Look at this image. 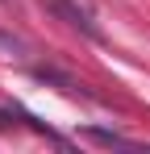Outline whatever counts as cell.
<instances>
[{
    "instance_id": "cell-1",
    "label": "cell",
    "mask_w": 150,
    "mask_h": 154,
    "mask_svg": "<svg viewBox=\"0 0 150 154\" xmlns=\"http://www.w3.org/2000/svg\"><path fill=\"white\" fill-rule=\"evenodd\" d=\"M42 8H50L58 21H67L71 29H79L83 38H92V42H100V25L92 21V13L83 8V4H75V0H42Z\"/></svg>"
},
{
    "instance_id": "cell-2",
    "label": "cell",
    "mask_w": 150,
    "mask_h": 154,
    "mask_svg": "<svg viewBox=\"0 0 150 154\" xmlns=\"http://www.w3.org/2000/svg\"><path fill=\"white\" fill-rule=\"evenodd\" d=\"M83 137H92V142H100V146H133V142H129V137H125V133H117V129H100V125H88L83 129Z\"/></svg>"
},
{
    "instance_id": "cell-3",
    "label": "cell",
    "mask_w": 150,
    "mask_h": 154,
    "mask_svg": "<svg viewBox=\"0 0 150 154\" xmlns=\"http://www.w3.org/2000/svg\"><path fill=\"white\" fill-rule=\"evenodd\" d=\"M0 50H4V58H21L25 42H21V38H13V33H4V29H0Z\"/></svg>"
}]
</instances>
